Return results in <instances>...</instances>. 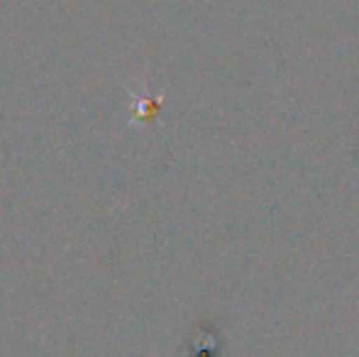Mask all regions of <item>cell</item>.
I'll return each instance as SVG.
<instances>
[{
    "label": "cell",
    "instance_id": "6da1fadb",
    "mask_svg": "<svg viewBox=\"0 0 359 357\" xmlns=\"http://www.w3.org/2000/svg\"><path fill=\"white\" fill-rule=\"evenodd\" d=\"M156 110H159V100H151V98L140 100L137 108H135V120H154Z\"/></svg>",
    "mask_w": 359,
    "mask_h": 357
}]
</instances>
